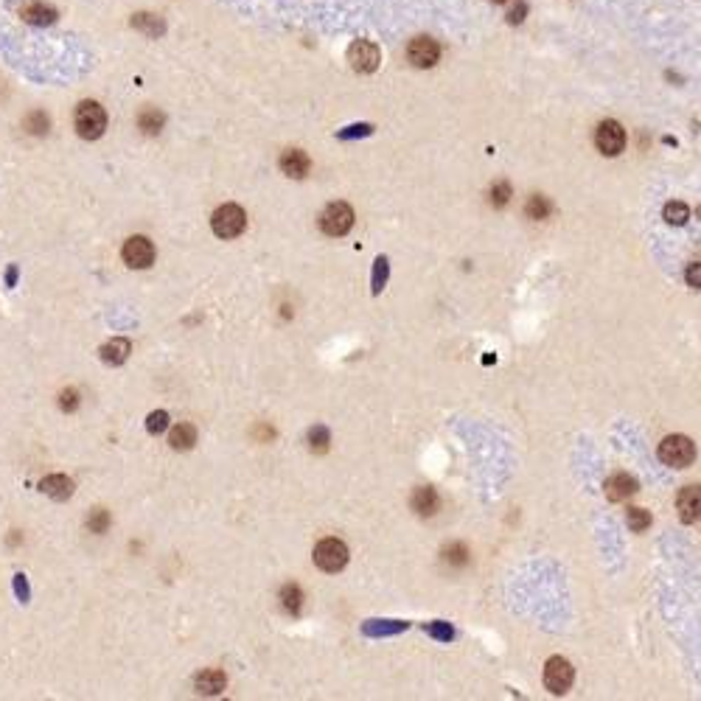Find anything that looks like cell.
I'll use <instances>...</instances> for the list:
<instances>
[{
    "label": "cell",
    "mask_w": 701,
    "mask_h": 701,
    "mask_svg": "<svg viewBox=\"0 0 701 701\" xmlns=\"http://www.w3.org/2000/svg\"><path fill=\"white\" fill-rule=\"evenodd\" d=\"M74 124H76V132L84 138V141H95V138H101L104 129H107V112H104L101 104H95V101H81L76 107Z\"/></svg>",
    "instance_id": "obj_1"
},
{
    "label": "cell",
    "mask_w": 701,
    "mask_h": 701,
    "mask_svg": "<svg viewBox=\"0 0 701 701\" xmlns=\"http://www.w3.org/2000/svg\"><path fill=\"white\" fill-rule=\"evenodd\" d=\"M659 458H662V463H668L673 468L690 466L696 460V444L690 438H685V435H671V438H665L659 444Z\"/></svg>",
    "instance_id": "obj_2"
},
{
    "label": "cell",
    "mask_w": 701,
    "mask_h": 701,
    "mask_svg": "<svg viewBox=\"0 0 701 701\" xmlns=\"http://www.w3.org/2000/svg\"><path fill=\"white\" fill-rule=\"evenodd\" d=\"M314 564L323 572H340L348 564V547L342 545L340 539H323L320 545L314 547Z\"/></svg>",
    "instance_id": "obj_3"
},
{
    "label": "cell",
    "mask_w": 701,
    "mask_h": 701,
    "mask_svg": "<svg viewBox=\"0 0 701 701\" xmlns=\"http://www.w3.org/2000/svg\"><path fill=\"white\" fill-rule=\"evenodd\" d=\"M211 225H214V233L219 236V238H236V236L247 228V214L238 205H222L214 214Z\"/></svg>",
    "instance_id": "obj_4"
},
{
    "label": "cell",
    "mask_w": 701,
    "mask_h": 701,
    "mask_svg": "<svg viewBox=\"0 0 701 701\" xmlns=\"http://www.w3.org/2000/svg\"><path fill=\"white\" fill-rule=\"evenodd\" d=\"M320 228L328 236H345L354 228V211L345 202H331L320 216Z\"/></svg>",
    "instance_id": "obj_5"
},
{
    "label": "cell",
    "mask_w": 701,
    "mask_h": 701,
    "mask_svg": "<svg viewBox=\"0 0 701 701\" xmlns=\"http://www.w3.org/2000/svg\"><path fill=\"white\" fill-rule=\"evenodd\" d=\"M348 62L359 74H373L379 68V62H382V54H379V48L371 40H357L348 48Z\"/></svg>",
    "instance_id": "obj_6"
},
{
    "label": "cell",
    "mask_w": 701,
    "mask_h": 701,
    "mask_svg": "<svg viewBox=\"0 0 701 701\" xmlns=\"http://www.w3.org/2000/svg\"><path fill=\"white\" fill-rule=\"evenodd\" d=\"M572 679H575V671H572V665H569L567 659L552 656V659L547 662L545 685H547V690H550V693H555V696L567 693V690H569V685H572Z\"/></svg>",
    "instance_id": "obj_7"
},
{
    "label": "cell",
    "mask_w": 701,
    "mask_h": 701,
    "mask_svg": "<svg viewBox=\"0 0 701 701\" xmlns=\"http://www.w3.org/2000/svg\"><path fill=\"white\" fill-rule=\"evenodd\" d=\"M595 146L609 157L620 155V152H623V146H625L623 127H620L618 121H603V124L598 127V132H595Z\"/></svg>",
    "instance_id": "obj_8"
},
{
    "label": "cell",
    "mask_w": 701,
    "mask_h": 701,
    "mask_svg": "<svg viewBox=\"0 0 701 701\" xmlns=\"http://www.w3.org/2000/svg\"><path fill=\"white\" fill-rule=\"evenodd\" d=\"M124 261H127L132 270H146V267L155 261V244H152L146 236H132V238L124 244Z\"/></svg>",
    "instance_id": "obj_9"
},
{
    "label": "cell",
    "mask_w": 701,
    "mask_h": 701,
    "mask_svg": "<svg viewBox=\"0 0 701 701\" xmlns=\"http://www.w3.org/2000/svg\"><path fill=\"white\" fill-rule=\"evenodd\" d=\"M407 57H410V62L415 68H432L438 62V57H441V48H438V42L432 37H415L410 42V48H407Z\"/></svg>",
    "instance_id": "obj_10"
},
{
    "label": "cell",
    "mask_w": 701,
    "mask_h": 701,
    "mask_svg": "<svg viewBox=\"0 0 701 701\" xmlns=\"http://www.w3.org/2000/svg\"><path fill=\"white\" fill-rule=\"evenodd\" d=\"M679 516L682 522H699L701 519V485H688L682 488L679 499H676Z\"/></svg>",
    "instance_id": "obj_11"
},
{
    "label": "cell",
    "mask_w": 701,
    "mask_h": 701,
    "mask_svg": "<svg viewBox=\"0 0 701 701\" xmlns=\"http://www.w3.org/2000/svg\"><path fill=\"white\" fill-rule=\"evenodd\" d=\"M20 17H23L25 23H31V25H51V23L57 20V8L48 6V3L34 0V3H25V6L20 8Z\"/></svg>",
    "instance_id": "obj_12"
},
{
    "label": "cell",
    "mask_w": 701,
    "mask_h": 701,
    "mask_svg": "<svg viewBox=\"0 0 701 701\" xmlns=\"http://www.w3.org/2000/svg\"><path fill=\"white\" fill-rule=\"evenodd\" d=\"M40 491L42 494H48L51 499H68L71 494H74V480L71 477H65V474H51V477H45L42 482H40Z\"/></svg>",
    "instance_id": "obj_13"
},
{
    "label": "cell",
    "mask_w": 701,
    "mask_h": 701,
    "mask_svg": "<svg viewBox=\"0 0 701 701\" xmlns=\"http://www.w3.org/2000/svg\"><path fill=\"white\" fill-rule=\"evenodd\" d=\"M309 166H312L309 157H306V152H301V149H286V152L281 155V171L289 174V177H295V180L306 177Z\"/></svg>",
    "instance_id": "obj_14"
},
{
    "label": "cell",
    "mask_w": 701,
    "mask_h": 701,
    "mask_svg": "<svg viewBox=\"0 0 701 701\" xmlns=\"http://www.w3.org/2000/svg\"><path fill=\"white\" fill-rule=\"evenodd\" d=\"M637 491V480L631 474H612L606 480V497L612 502H620V499H628L631 494Z\"/></svg>",
    "instance_id": "obj_15"
},
{
    "label": "cell",
    "mask_w": 701,
    "mask_h": 701,
    "mask_svg": "<svg viewBox=\"0 0 701 701\" xmlns=\"http://www.w3.org/2000/svg\"><path fill=\"white\" fill-rule=\"evenodd\" d=\"M194 685H197V693H205V696H219V693L225 690L228 679H225V673H222V671H202V673L194 679Z\"/></svg>",
    "instance_id": "obj_16"
},
{
    "label": "cell",
    "mask_w": 701,
    "mask_h": 701,
    "mask_svg": "<svg viewBox=\"0 0 701 701\" xmlns=\"http://www.w3.org/2000/svg\"><path fill=\"white\" fill-rule=\"evenodd\" d=\"M412 511L421 514V516H432L438 511V494H435V488H429V485L415 488V494H412Z\"/></svg>",
    "instance_id": "obj_17"
},
{
    "label": "cell",
    "mask_w": 701,
    "mask_h": 701,
    "mask_svg": "<svg viewBox=\"0 0 701 701\" xmlns=\"http://www.w3.org/2000/svg\"><path fill=\"white\" fill-rule=\"evenodd\" d=\"M129 351H132L129 340H112V342H107V345L101 348V359H104L107 365H121V362H127Z\"/></svg>",
    "instance_id": "obj_18"
},
{
    "label": "cell",
    "mask_w": 701,
    "mask_h": 701,
    "mask_svg": "<svg viewBox=\"0 0 701 701\" xmlns=\"http://www.w3.org/2000/svg\"><path fill=\"white\" fill-rule=\"evenodd\" d=\"M168 444H171V449H177V452L191 449V446L197 444V429H194L191 424H180V427H174V429H171Z\"/></svg>",
    "instance_id": "obj_19"
},
{
    "label": "cell",
    "mask_w": 701,
    "mask_h": 701,
    "mask_svg": "<svg viewBox=\"0 0 701 701\" xmlns=\"http://www.w3.org/2000/svg\"><path fill=\"white\" fill-rule=\"evenodd\" d=\"M132 28L144 31L146 37H160V34L166 31V23H163L157 14H146V11H141V14H135V17H132Z\"/></svg>",
    "instance_id": "obj_20"
},
{
    "label": "cell",
    "mask_w": 701,
    "mask_h": 701,
    "mask_svg": "<svg viewBox=\"0 0 701 701\" xmlns=\"http://www.w3.org/2000/svg\"><path fill=\"white\" fill-rule=\"evenodd\" d=\"M281 606H284L286 612L298 615V612H301V606H303V592H301V586L286 584V586L281 589Z\"/></svg>",
    "instance_id": "obj_21"
},
{
    "label": "cell",
    "mask_w": 701,
    "mask_h": 701,
    "mask_svg": "<svg viewBox=\"0 0 701 701\" xmlns=\"http://www.w3.org/2000/svg\"><path fill=\"white\" fill-rule=\"evenodd\" d=\"M665 219H668L671 225H685V222L690 219V211H688L685 202H668V205H665Z\"/></svg>",
    "instance_id": "obj_22"
},
{
    "label": "cell",
    "mask_w": 701,
    "mask_h": 701,
    "mask_svg": "<svg viewBox=\"0 0 701 701\" xmlns=\"http://www.w3.org/2000/svg\"><path fill=\"white\" fill-rule=\"evenodd\" d=\"M138 124H141L144 132L155 135V132H160V127H163V115H160L157 110H144L141 118H138Z\"/></svg>",
    "instance_id": "obj_23"
},
{
    "label": "cell",
    "mask_w": 701,
    "mask_h": 701,
    "mask_svg": "<svg viewBox=\"0 0 701 701\" xmlns=\"http://www.w3.org/2000/svg\"><path fill=\"white\" fill-rule=\"evenodd\" d=\"M648 525H651V514H648V511H642V508H631V511H628V528H631V531L642 533Z\"/></svg>",
    "instance_id": "obj_24"
},
{
    "label": "cell",
    "mask_w": 701,
    "mask_h": 701,
    "mask_svg": "<svg viewBox=\"0 0 701 701\" xmlns=\"http://www.w3.org/2000/svg\"><path fill=\"white\" fill-rule=\"evenodd\" d=\"M547 214H550L547 197H531L528 199V216L531 219H547Z\"/></svg>",
    "instance_id": "obj_25"
},
{
    "label": "cell",
    "mask_w": 701,
    "mask_h": 701,
    "mask_svg": "<svg viewBox=\"0 0 701 701\" xmlns=\"http://www.w3.org/2000/svg\"><path fill=\"white\" fill-rule=\"evenodd\" d=\"M25 127H28L34 135H42V132H48V115H45V112H31V115L25 118Z\"/></svg>",
    "instance_id": "obj_26"
},
{
    "label": "cell",
    "mask_w": 701,
    "mask_h": 701,
    "mask_svg": "<svg viewBox=\"0 0 701 701\" xmlns=\"http://www.w3.org/2000/svg\"><path fill=\"white\" fill-rule=\"evenodd\" d=\"M166 427H168V412H166V410H157V412H152V415H149V421H146V429H149L152 435H160Z\"/></svg>",
    "instance_id": "obj_27"
},
{
    "label": "cell",
    "mask_w": 701,
    "mask_h": 701,
    "mask_svg": "<svg viewBox=\"0 0 701 701\" xmlns=\"http://www.w3.org/2000/svg\"><path fill=\"white\" fill-rule=\"evenodd\" d=\"M508 197H511V185H508V183H499V185L491 188V202H494L497 208H502V205L508 202Z\"/></svg>",
    "instance_id": "obj_28"
},
{
    "label": "cell",
    "mask_w": 701,
    "mask_h": 701,
    "mask_svg": "<svg viewBox=\"0 0 701 701\" xmlns=\"http://www.w3.org/2000/svg\"><path fill=\"white\" fill-rule=\"evenodd\" d=\"M309 441H312V449H325L328 446V429L325 427H314L312 432H309Z\"/></svg>",
    "instance_id": "obj_29"
},
{
    "label": "cell",
    "mask_w": 701,
    "mask_h": 701,
    "mask_svg": "<svg viewBox=\"0 0 701 701\" xmlns=\"http://www.w3.org/2000/svg\"><path fill=\"white\" fill-rule=\"evenodd\" d=\"M87 525H90V531H95V533H104L107 531V525H110V516H107V511H95L90 519H87Z\"/></svg>",
    "instance_id": "obj_30"
},
{
    "label": "cell",
    "mask_w": 701,
    "mask_h": 701,
    "mask_svg": "<svg viewBox=\"0 0 701 701\" xmlns=\"http://www.w3.org/2000/svg\"><path fill=\"white\" fill-rule=\"evenodd\" d=\"M525 14H528V6H525V0H519V3L508 11V23H511V25H519V23L525 20Z\"/></svg>",
    "instance_id": "obj_31"
},
{
    "label": "cell",
    "mask_w": 701,
    "mask_h": 701,
    "mask_svg": "<svg viewBox=\"0 0 701 701\" xmlns=\"http://www.w3.org/2000/svg\"><path fill=\"white\" fill-rule=\"evenodd\" d=\"M466 547L463 545H452V547H446V558L452 561V564H466Z\"/></svg>",
    "instance_id": "obj_32"
},
{
    "label": "cell",
    "mask_w": 701,
    "mask_h": 701,
    "mask_svg": "<svg viewBox=\"0 0 701 701\" xmlns=\"http://www.w3.org/2000/svg\"><path fill=\"white\" fill-rule=\"evenodd\" d=\"M685 278H688V286L701 289V264H690L688 272H685Z\"/></svg>",
    "instance_id": "obj_33"
},
{
    "label": "cell",
    "mask_w": 701,
    "mask_h": 701,
    "mask_svg": "<svg viewBox=\"0 0 701 701\" xmlns=\"http://www.w3.org/2000/svg\"><path fill=\"white\" fill-rule=\"evenodd\" d=\"M62 410H76V404H79V395H76V390H65L62 393Z\"/></svg>",
    "instance_id": "obj_34"
},
{
    "label": "cell",
    "mask_w": 701,
    "mask_h": 701,
    "mask_svg": "<svg viewBox=\"0 0 701 701\" xmlns=\"http://www.w3.org/2000/svg\"><path fill=\"white\" fill-rule=\"evenodd\" d=\"M429 634H432V637H438V639H452V628H449V625L432 623L429 625Z\"/></svg>",
    "instance_id": "obj_35"
},
{
    "label": "cell",
    "mask_w": 701,
    "mask_h": 701,
    "mask_svg": "<svg viewBox=\"0 0 701 701\" xmlns=\"http://www.w3.org/2000/svg\"><path fill=\"white\" fill-rule=\"evenodd\" d=\"M371 127L368 124H359V127H348L345 132H340V138H357V135H368Z\"/></svg>",
    "instance_id": "obj_36"
},
{
    "label": "cell",
    "mask_w": 701,
    "mask_h": 701,
    "mask_svg": "<svg viewBox=\"0 0 701 701\" xmlns=\"http://www.w3.org/2000/svg\"><path fill=\"white\" fill-rule=\"evenodd\" d=\"M494 3H505V0H494Z\"/></svg>",
    "instance_id": "obj_37"
},
{
    "label": "cell",
    "mask_w": 701,
    "mask_h": 701,
    "mask_svg": "<svg viewBox=\"0 0 701 701\" xmlns=\"http://www.w3.org/2000/svg\"><path fill=\"white\" fill-rule=\"evenodd\" d=\"M699 219H701V208H699Z\"/></svg>",
    "instance_id": "obj_38"
}]
</instances>
